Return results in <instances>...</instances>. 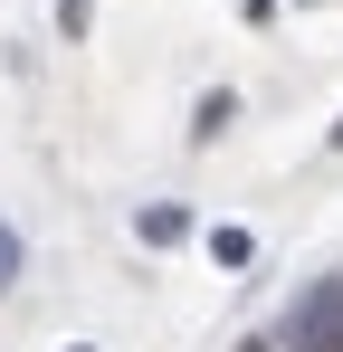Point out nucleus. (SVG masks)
<instances>
[{"instance_id":"6","label":"nucleus","mask_w":343,"mask_h":352,"mask_svg":"<svg viewBox=\"0 0 343 352\" xmlns=\"http://www.w3.org/2000/svg\"><path fill=\"white\" fill-rule=\"evenodd\" d=\"M238 352H277V343H238Z\"/></svg>"},{"instance_id":"4","label":"nucleus","mask_w":343,"mask_h":352,"mask_svg":"<svg viewBox=\"0 0 343 352\" xmlns=\"http://www.w3.org/2000/svg\"><path fill=\"white\" fill-rule=\"evenodd\" d=\"M210 257H220V267H248V257H258V238H248V229H210Z\"/></svg>"},{"instance_id":"2","label":"nucleus","mask_w":343,"mask_h":352,"mask_svg":"<svg viewBox=\"0 0 343 352\" xmlns=\"http://www.w3.org/2000/svg\"><path fill=\"white\" fill-rule=\"evenodd\" d=\"M134 229H143V248H181V238H191V210H181V200H153Z\"/></svg>"},{"instance_id":"1","label":"nucleus","mask_w":343,"mask_h":352,"mask_svg":"<svg viewBox=\"0 0 343 352\" xmlns=\"http://www.w3.org/2000/svg\"><path fill=\"white\" fill-rule=\"evenodd\" d=\"M277 352H343V276H315V286L286 305Z\"/></svg>"},{"instance_id":"5","label":"nucleus","mask_w":343,"mask_h":352,"mask_svg":"<svg viewBox=\"0 0 343 352\" xmlns=\"http://www.w3.org/2000/svg\"><path fill=\"white\" fill-rule=\"evenodd\" d=\"M19 257H29V248H19V229H10V219H0V295L19 286Z\"/></svg>"},{"instance_id":"3","label":"nucleus","mask_w":343,"mask_h":352,"mask_svg":"<svg viewBox=\"0 0 343 352\" xmlns=\"http://www.w3.org/2000/svg\"><path fill=\"white\" fill-rule=\"evenodd\" d=\"M229 115H238V96L220 86V96H200V115H191V133H200V143H220V133H229Z\"/></svg>"},{"instance_id":"7","label":"nucleus","mask_w":343,"mask_h":352,"mask_svg":"<svg viewBox=\"0 0 343 352\" xmlns=\"http://www.w3.org/2000/svg\"><path fill=\"white\" fill-rule=\"evenodd\" d=\"M67 352H86V343H67Z\"/></svg>"}]
</instances>
